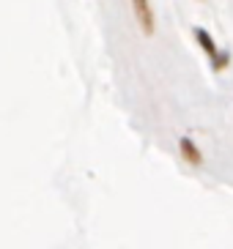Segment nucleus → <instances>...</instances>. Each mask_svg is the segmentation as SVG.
I'll use <instances>...</instances> for the list:
<instances>
[{
	"label": "nucleus",
	"mask_w": 233,
	"mask_h": 249,
	"mask_svg": "<svg viewBox=\"0 0 233 249\" xmlns=\"http://www.w3.org/2000/svg\"><path fill=\"white\" fill-rule=\"evenodd\" d=\"M132 8H135V17H137L140 28L146 36L154 33V11H151V3L148 0H132Z\"/></svg>",
	"instance_id": "1"
},
{
	"label": "nucleus",
	"mask_w": 233,
	"mask_h": 249,
	"mask_svg": "<svg viewBox=\"0 0 233 249\" xmlns=\"http://www.w3.org/2000/svg\"><path fill=\"white\" fill-rule=\"evenodd\" d=\"M195 38H197V44L206 50V55L212 60H217V47H214V38H212V33L206 28H195Z\"/></svg>",
	"instance_id": "2"
},
{
	"label": "nucleus",
	"mask_w": 233,
	"mask_h": 249,
	"mask_svg": "<svg viewBox=\"0 0 233 249\" xmlns=\"http://www.w3.org/2000/svg\"><path fill=\"white\" fill-rule=\"evenodd\" d=\"M178 145H181V154L187 161H192V164H200V151H197V145L192 142L190 137H181L178 140Z\"/></svg>",
	"instance_id": "3"
},
{
	"label": "nucleus",
	"mask_w": 233,
	"mask_h": 249,
	"mask_svg": "<svg viewBox=\"0 0 233 249\" xmlns=\"http://www.w3.org/2000/svg\"><path fill=\"white\" fill-rule=\"evenodd\" d=\"M228 66V55L222 52V55H217V60H214V71H219V69Z\"/></svg>",
	"instance_id": "4"
}]
</instances>
